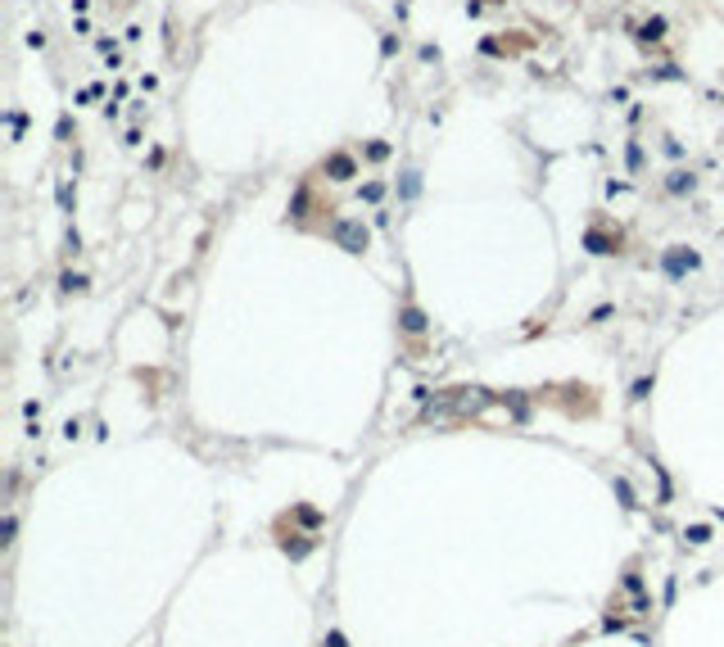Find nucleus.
Instances as JSON below:
<instances>
[{
	"label": "nucleus",
	"instance_id": "1",
	"mask_svg": "<svg viewBox=\"0 0 724 647\" xmlns=\"http://www.w3.org/2000/svg\"><path fill=\"white\" fill-rule=\"evenodd\" d=\"M331 235H335V240L345 245L349 254H362V249H367V226H362V222H354V217L335 222V226H331Z\"/></svg>",
	"mask_w": 724,
	"mask_h": 647
},
{
	"label": "nucleus",
	"instance_id": "2",
	"mask_svg": "<svg viewBox=\"0 0 724 647\" xmlns=\"http://www.w3.org/2000/svg\"><path fill=\"white\" fill-rule=\"evenodd\" d=\"M321 173H326L331 182H349V177H358V163H354V154L335 150V154H326V159H321Z\"/></svg>",
	"mask_w": 724,
	"mask_h": 647
},
{
	"label": "nucleus",
	"instance_id": "3",
	"mask_svg": "<svg viewBox=\"0 0 724 647\" xmlns=\"http://www.w3.org/2000/svg\"><path fill=\"white\" fill-rule=\"evenodd\" d=\"M697 254H693V249H683V245H674V249L670 254H665V263H661V268H665V277H674V281H679L683 277V272H693V268H697Z\"/></svg>",
	"mask_w": 724,
	"mask_h": 647
},
{
	"label": "nucleus",
	"instance_id": "4",
	"mask_svg": "<svg viewBox=\"0 0 724 647\" xmlns=\"http://www.w3.org/2000/svg\"><path fill=\"white\" fill-rule=\"evenodd\" d=\"M584 245H588L593 254H616V245H621V240H611V235H602V231H588Z\"/></svg>",
	"mask_w": 724,
	"mask_h": 647
},
{
	"label": "nucleus",
	"instance_id": "5",
	"mask_svg": "<svg viewBox=\"0 0 724 647\" xmlns=\"http://www.w3.org/2000/svg\"><path fill=\"white\" fill-rule=\"evenodd\" d=\"M638 36H643V41H661V36H665V18H647Z\"/></svg>",
	"mask_w": 724,
	"mask_h": 647
},
{
	"label": "nucleus",
	"instance_id": "6",
	"mask_svg": "<svg viewBox=\"0 0 724 647\" xmlns=\"http://www.w3.org/2000/svg\"><path fill=\"white\" fill-rule=\"evenodd\" d=\"M403 330H412V335H417V330H426V317H421V312L412 308V303H407V308H403Z\"/></svg>",
	"mask_w": 724,
	"mask_h": 647
},
{
	"label": "nucleus",
	"instance_id": "7",
	"mask_svg": "<svg viewBox=\"0 0 724 647\" xmlns=\"http://www.w3.org/2000/svg\"><path fill=\"white\" fill-rule=\"evenodd\" d=\"M670 190L679 195V190H693V173H670Z\"/></svg>",
	"mask_w": 724,
	"mask_h": 647
},
{
	"label": "nucleus",
	"instance_id": "8",
	"mask_svg": "<svg viewBox=\"0 0 724 647\" xmlns=\"http://www.w3.org/2000/svg\"><path fill=\"white\" fill-rule=\"evenodd\" d=\"M616 493L625 498V507H634V489H630V480H616Z\"/></svg>",
	"mask_w": 724,
	"mask_h": 647
},
{
	"label": "nucleus",
	"instance_id": "9",
	"mask_svg": "<svg viewBox=\"0 0 724 647\" xmlns=\"http://www.w3.org/2000/svg\"><path fill=\"white\" fill-rule=\"evenodd\" d=\"M707 539H711L707 525H693V530H688V544H707Z\"/></svg>",
	"mask_w": 724,
	"mask_h": 647
},
{
	"label": "nucleus",
	"instance_id": "10",
	"mask_svg": "<svg viewBox=\"0 0 724 647\" xmlns=\"http://www.w3.org/2000/svg\"><path fill=\"white\" fill-rule=\"evenodd\" d=\"M299 521H303V525H321V511H312V507H299Z\"/></svg>",
	"mask_w": 724,
	"mask_h": 647
},
{
	"label": "nucleus",
	"instance_id": "11",
	"mask_svg": "<svg viewBox=\"0 0 724 647\" xmlns=\"http://www.w3.org/2000/svg\"><path fill=\"white\" fill-rule=\"evenodd\" d=\"M380 195H385V186H380V182H371V186H362V199H380Z\"/></svg>",
	"mask_w": 724,
	"mask_h": 647
},
{
	"label": "nucleus",
	"instance_id": "12",
	"mask_svg": "<svg viewBox=\"0 0 724 647\" xmlns=\"http://www.w3.org/2000/svg\"><path fill=\"white\" fill-rule=\"evenodd\" d=\"M326 647H349V643H345V634H340V630H331L326 634Z\"/></svg>",
	"mask_w": 724,
	"mask_h": 647
}]
</instances>
